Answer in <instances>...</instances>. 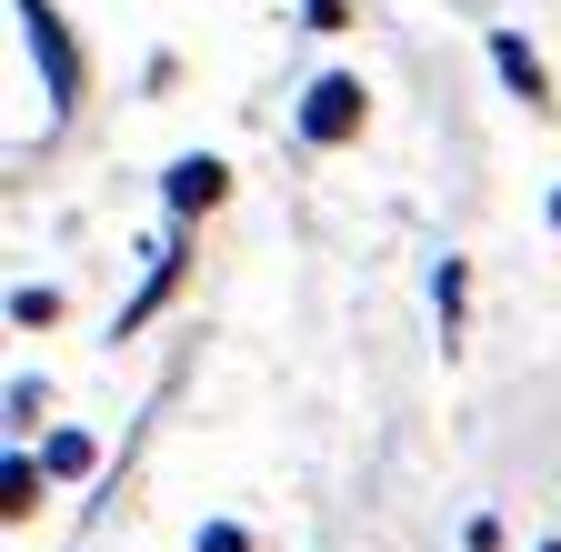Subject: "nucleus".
<instances>
[{
	"mask_svg": "<svg viewBox=\"0 0 561 552\" xmlns=\"http://www.w3.org/2000/svg\"><path fill=\"white\" fill-rule=\"evenodd\" d=\"M21 11V41L41 50V81H50V121L70 111V91H81V60H70V31L50 21V0H11Z\"/></svg>",
	"mask_w": 561,
	"mask_h": 552,
	"instance_id": "nucleus-1",
	"label": "nucleus"
},
{
	"mask_svg": "<svg viewBox=\"0 0 561 552\" xmlns=\"http://www.w3.org/2000/svg\"><path fill=\"white\" fill-rule=\"evenodd\" d=\"M351 121H362V81H351V71L311 81V101H301V142H341Z\"/></svg>",
	"mask_w": 561,
	"mask_h": 552,
	"instance_id": "nucleus-2",
	"label": "nucleus"
},
{
	"mask_svg": "<svg viewBox=\"0 0 561 552\" xmlns=\"http://www.w3.org/2000/svg\"><path fill=\"white\" fill-rule=\"evenodd\" d=\"M221 201V161H181L171 171V212H210Z\"/></svg>",
	"mask_w": 561,
	"mask_h": 552,
	"instance_id": "nucleus-3",
	"label": "nucleus"
},
{
	"mask_svg": "<svg viewBox=\"0 0 561 552\" xmlns=\"http://www.w3.org/2000/svg\"><path fill=\"white\" fill-rule=\"evenodd\" d=\"M491 60H502V81H512L522 101H541V60H531V50L512 41V31H491Z\"/></svg>",
	"mask_w": 561,
	"mask_h": 552,
	"instance_id": "nucleus-4",
	"label": "nucleus"
},
{
	"mask_svg": "<svg viewBox=\"0 0 561 552\" xmlns=\"http://www.w3.org/2000/svg\"><path fill=\"white\" fill-rule=\"evenodd\" d=\"M201 552H251V532H231V522H210V532H201Z\"/></svg>",
	"mask_w": 561,
	"mask_h": 552,
	"instance_id": "nucleus-5",
	"label": "nucleus"
},
{
	"mask_svg": "<svg viewBox=\"0 0 561 552\" xmlns=\"http://www.w3.org/2000/svg\"><path fill=\"white\" fill-rule=\"evenodd\" d=\"M301 21H321V31H331V21H341V0H311V11H301Z\"/></svg>",
	"mask_w": 561,
	"mask_h": 552,
	"instance_id": "nucleus-6",
	"label": "nucleus"
},
{
	"mask_svg": "<svg viewBox=\"0 0 561 552\" xmlns=\"http://www.w3.org/2000/svg\"><path fill=\"white\" fill-rule=\"evenodd\" d=\"M551 232H561V191H551Z\"/></svg>",
	"mask_w": 561,
	"mask_h": 552,
	"instance_id": "nucleus-7",
	"label": "nucleus"
},
{
	"mask_svg": "<svg viewBox=\"0 0 561 552\" xmlns=\"http://www.w3.org/2000/svg\"><path fill=\"white\" fill-rule=\"evenodd\" d=\"M541 552H561V542H541Z\"/></svg>",
	"mask_w": 561,
	"mask_h": 552,
	"instance_id": "nucleus-8",
	"label": "nucleus"
}]
</instances>
